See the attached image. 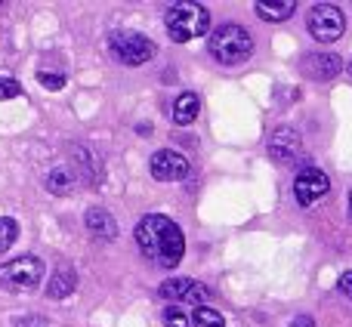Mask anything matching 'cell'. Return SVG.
<instances>
[{
  "mask_svg": "<svg viewBox=\"0 0 352 327\" xmlns=\"http://www.w3.org/2000/svg\"><path fill=\"white\" fill-rule=\"evenodd\" d=\"M74 161H78L80 173L87 176V182L90 185H99L102 182V161L96 158V152H90V148H72Z\"/></svg>",
  "mask_w": 352,
  "mask_h": 327,
  "instance_id": "9a60e30c",
  "label": "cell"
},
{
  "mask_svg": "<svg viewBox=\"0 0 352 327\" xmlns=\"http://www.w3.org/2000/svg\"><path fill=\"white\" fill-rule=\"evenodd\" d=\"M43 275H47V266L37 256H16L0 266V284L10 291H31L43 281Z\"/></svg>",
  "mask_w": 352,
  "mask_h": 327,
  "instance_id": "5b68a950",
  "label": "cell"
},
{
  "mask_svg": "<svg viewBox=\"0 0 352 327\" xmlns=\"http://www.w3.org/2000/svg\"><path fill=\"white\" fill-rule=\"evenodd\" d=\"M306 28L318 43H334L346 31V16L334 3H316L309 10V16H306Z\"/></svg>",
  "mask_w": 352,
  "mask_h": 327,
  "instance_id": "8992f818",
  "label": "cell"
},
{
  "mask_svg": "<svg viewBox=\"0 0 352 327\" xmlns=\"http://www.w3.org/2000/svg\"><path fill=\"white\" fill-rule=\"evenodd\" d=\"M84 225L90 235L96 238H105V241H111V238H118V219L111 216L105 207H90L84 216Z\"/></svg>",
  "mask_w": 352,
  "mask_h": 327,
  "instance_id": "7c38bea8",
  "label": "cell"
},
{
  "mask_svg": "<svg viewBox=\"0 0 352 327\" xmlns=\"http://www.w3.org/2000/svg\"><path fill=\"white\" fill-rule=\"evenodd\" d=\"M43 182H47V192H53V194H72L74 185H78V176H74V170L53 167Z\"/></svg>",
  "mask_w": 352,
  "mask_h": 327,
  "instance_id": "e0dca14e",
  "label": "cell"
},
{
  "mask_svg": "<svg viewBox=\"0 0 352 327\" xmlns=\"http://www.w3.org/2000/svg\"><path fill=\"white\" fill-rule=\"evenodd\" d=\"M331 188V179L324 176V170L318 167H303L294 179V198L300 207H312L318 198H324Z\"/></svg>",
  "mask_w": 352,
  "mask_h": 327,
  "instance_id": "52a82bcc",
  "label": "cell"
},
{
  "mask_svg": "<svg viewBox=\"0 0 352 327\" xmlns=\"http://www.w3.org/2000/svg\"><path fill=\"white\" fill-rule=\"evenodd\" d=\"M50 322L43 315H25V318H19L16 327H47Z\"/></svg>",
  "mask_w": 352,
  "mask_h": 327,
  "instance_id": "603a6c76",
  "label": "cell"
},
{
  "mask_svg": "<svg viewBox=\"0 0 352 327\" xmlns=\"http://www.w3.org/2000/svg\"><path fill=\"white\" fill-rule=\"evenodd\" d=\"M349 216H352V192H349Z\"/></svg>",
  "mask_w": 352,
  "mask_h": 327,
  "instance_id": "4316f807",
  "label": "cell"
},
{
  "mask_svg": "<svg viewBox=\"0 0 352 327\" xmlns=\"http://www.w3.org/2000/svg\"><path fill=\"white\" fill-rule=\"evenodd\" d=\"M109 47H111V56H115L121 65H146V62L155 59V53H158V43L152 41V37L140 34V31H115V34L109 37Z\"/></svg>",
  "mask_w": 352,
  "mask_h": 327,
  "instance_id": "277c9868",
  "label": "cell"
},
{
  "mask_svg": "<svg viewBox=\"0 0 352 327\" xmlns=\"http://www.w3.org/2000/svg\"><path fill=\"white\" fill-rule=\"evenodd\" d=\"M74 287H78V272H74L72 266H56V272L50 275V281H47V297L65 300L74 293Z\"/></svg>",
  "mask_w": 352,
  "mask_h": 327,
  "instance_id": "4fadbf2b",
  "label": "cell"
},
{
  "mask_svg": "<svg viewBox=\"0 0 352 327\" xmlns=\"http://www.w3.org/2000/svg\"><path fill=\"white\" fill-rule=\"evenodd\" d=\"M164 322H167V327H192V322H188V318L182 315L176 306H170V309L164 312Z\"/></svg>",
  "mask_w": 352,
  "mask_h": 327,
  "instance_id": "7402d4cb",
  "label": "cell"
},
{
  "mask_svg": "<svg viewBox=\"0 0 352 327\" xmlns=\"http://www.w3.org/2000/svg\"><path fill=\"white\" fill-rule=\"evenodd\" d=\"M37 80H41L43 90H62V87H65V74L62 71H41Z\"/></svg>",
  "mask_w": 352,
  "mask_h": 327,
  "instance_id": "ffe728a7",
  "label": "cell"
},
{
  "mask_svg": "<svg viewBox=\"0 0 352 327\" xmlns=\"http://www.w3.org/2000/svg\"><path fill=\"white\" fill-rule=\"evenodd\" d=\"M164 25H167V34H170L173 43H188V41H195V37L207 34V28H210V12L201 3H173V6H167V12H164Z\"/></svg>",
  "mask_w": 352,
  "mask_h": 327,
  "instance_id": "3957f363",
  "label": "cell"
},
{
  "mask_svg": "<svg viewBox=\"0 0 352 327\" xmlns=\"http://www.w3.org/2000/svg\"><path fill=\"white\" fill-rule=\"evenodd\" d=\"M291 327H316V322H312L309 315H297V318L291 322Z\"/></svg>",
  "mask_w": 352,
  "mask_h": 327,
  "instance_id": "d4e9b609",
  "label": "cell"
},
{
  "mask_svg": "<svg viewBox=\"0 0 352 327\" xmlns=\"http://www.w3.org/2000/svg\"><path fill=\"white\" fill-rule=\"evenodd\" d=\"M303 71L312 80H331L343 71V59L337 53H312L303 59Z\"/></svg>",
  "mask_w": 352,
  "mask_h": 327,
  "instance_id": "8fae6325",
  "label": "cell"
},
{
  "mask_svg": "<svg viewBox=\"0 0 352 327\" xmlns=\"http://www.w3.org/2000/svg\"><path fill=\"white\" fill-rule=\"evenodd\" d=\"M346 71H349V78H352V62H349V65H346Z\"/></svg>",
  "mask_w": 352,
  "mask_h": 327,
  "instance_id": "83f0119b",
  "label": "cell"
},
{
  "mask_svg": "<svg viewBox=\"0 0 352 327\" xmlns=\"http://www.w3.org/2000/svg\"><path fill=\"white\" fill-rule=\"evenodd\" d=\"M19 238V223L12 216H0V253L10 250Z\"/></svg>",
  "mask_w": 352,
  "mask_h": 327,
  "instance_id": "d6986e66",
  "label": "cell"
},
{
  "mask_svg": "<svg viewBox=\"0 0 352 327\" xmlns=\"http://www.w3.org/2000/svg\"><path fill=\"white\" fill-rule=\"evenodd\" d=\"M340 293L352 300V272H343L340 275Z\"/></svg>",
  "mask_w": 352,
  "mask_h": 327,
  "instance_id": "cb8c5ba5",
  "label": "cell"
},
{
  "mask_svg": "<svg viewBox=\"0 0 352 327\" xmlns=\"http://www.w3.org/2000/svg\"><path fill=\"white\" fill-rule=\"evenodd\" d=\"M161 297L164 300H176V303H204L210 300V291L198 281H188V278H167L161 284Z\"/></svg>",
  "mask_w": 352,
  "mask_h": 327,
  "instance_id": "30bf717a",
  "label": "cell"
},
{
  "mask_svg": "<svg viewBox=\"0 0 352 327\" xmlns=\"http://www.w3.org/2000/svg\"><path fill=\"white\" fill-rule=\"evenodd\" d=\"M136 130H140L142 136H148V133H152V124H140V127H136Z\"/></svg>",
  "mask_w": 352,
  "mask_h": 327,
  "instance_id": "484cf974",
  "label": "cell"
},
{
  "mask_svg": "<svg viewBox=\"0 0 352 327\" xmlns=\"http://www.w3.org/2000/svg\"><path fill=\"white\" fill-rule=\"evenodd\" d=\"M19 93H22L19 80L10 78V74H0V99H16Z\"/></svg>",
  "mask_w": 352,
  "mask_h": 327,
  "instance_id": "44dd1931",
  "label": "cell"
},
{
  "mask_svg": "<svg viewBox=\"0 0 352 327\" xmlns=\"http://www.w3.org/2000/svg\"><path fill=\"white\" fill-rule=\"evenodd\" d=\"M136 244H140L142 256L161 269H176L186 253L182 229L170 216H161V213H148L136 223Z\"/></svg>",
  "mask_w": 352,
  "mask_h": 327,
  "instance_id": "6da1fadb",
  "label": "cell"
},
{
  "mask_svg": "<svg viewBox=\"0 0 352 327\" xmlns=\"http://www.w3.org/2000/svg\"><path fill=\"white\" fill-rule=\"evenodd\" d=\"M148 170L158 182H182L188 176V161L179 152H155L148 161Z\"/></svg>",
  "mask_w": 352,
  "mask_h": 327,
  "instance_id": "9c48e42d",
  "label": "cell"
},
{
  "mask_svg": "<svg viewBox=\"0 0 352 327\" xmlns=\"http://www.w3.org/2000/svg\"><path fill=\"white\" fill-rule=\"evenodd\" d=\"M207 49H210V56L219 65H241V62H248L250 53H254V37H250V31L241 28V25L226 22L210 31Z\"/></svg>",
  "mask_w": 352,
  "mask_h": 327,
  "instance_id": "7a4b0ae2",
  "label": "cell"
},
{
  "mask_svg": "<svg viewBox=\"0 0 352 327\" xmlns=\"http://www.w3.org/2000/svg\"><path fill=\"white\" fill-rule=\"evenodd\" d=\"M192 324L195 327H226V318L217 309H210V306H198L192 315Z\"/></svg>",
  "mask_w": 352,
  "mask_h": 327,
  "instance_id": "ac0fdd59",
  "label": "cell"
},
{
  "mask_svg": "<svg viewBox=\"0 0 352 327\" xmlns=\"http://www.w3.org/2000/svg\"><path fill=\"white\" fill-rule=\"evenodd\" d=\"M201 111V99L195 96V93H179L173 102V121L179 124V127H186V124H195V117H198Z\"/></svg>",
  "mask_w": 352,
  "mask_h": 327,
  "instance_id": "2e32d148",
  "label": "cell"
},
{
  "mask_svg": "<svg viewBox=\"0 0 352 327\" xmlns=\"http://www.w3.org/2000/svg\"><path fill=\"white\" fill-rule=\"evenodd\" d=\"M294 10H297V0H260L256 3V16L266 22H285L294 16Z\"/></svg>",
  "mask_w": 352,
  "mask_h": 327,
  "instance_id": "5bb4252c",
  "label": "cell"
},
{
  "mask_svg": "<svg viewBox=\"0 0 352 327\" xmlns=\"http://www.w3.org/2000/svg\"><path fill=\"white\" fill-rule=\"evenodd\" d=\"M269 155H272L278 164L291 167L303 158V139H300L297 130L291 127H278L272 136H269Z\"/></svg>",
  "mask_w": 352,
  "mask_h": 327,
  "instance_id": "ba28073f",
  "label": "cell"
}]
</instances>
